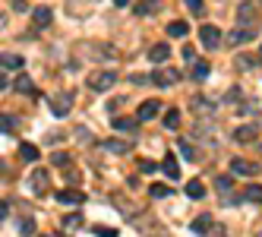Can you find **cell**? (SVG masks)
<instances>
[{"label": "cell", "mask_w": 262, "mask_h": 237, "mask_svg": "<svg viewBox=\"0 0 262 237\" xmlns=\"http://www.w3.org/2000/svg\"><path fill=\"white\" fill-rule=\"evenodd\" d=\"M114 82H117V73L114 70H95L89 76V89H95V92H107Z\"/></svg>", "instance_id": "1"}, {"label": "cell", "mask_w": 262, "mask_h": 237, "mask_svg": "<svg viewBox=\"0 0 262 237\" xmlns=\"http://www.w3.org/2000/svg\"><path fill=\"white\" fill-rule=\"evenodd\" d=\"M70 107H73V95H70V92L51 95V111L57 114V117H67V114H70Z\"/></svg>", "instance_id": "2"}, {"label": "cell", "mask_w": 262, "mask_h": 237, "mask_svg": "<svg viewBox=\"0 0 262 237\" xmlns=\"http://www.w3.org/2000/svg\"><path fill=\"white\" fill-rule=\"evenodd\" d=\"M48 184H51V177H48V171H41V168H35V171H32V177H29V187H32V193H35V196H41V193H48Z\"/></svg>", "instance_id": "3"}, {"label": "cell", "mask_w": 262, "mask_h": 237, "mask_svg": "<svg viewBox=\"0 0 262 237\" xmlns=\"http://www.w3.org/2000/svg\"><path fill=\"white\" fill-rule=\"evenodd\" d=\"M231 171L240 177H253V174H259V165L250 158H231Z\"/></svg>", "instance_id": "4"}, {"label": "cell", "mask_w": 262, "mask_h": 237, "mask_svg": "<svg viewBox=\"0 0 262 237\" xmlns=\"http://www.w3.org/2000/svg\"><path fill=\"white\" fill-rule=\"evenodd\" d=\"M180 76H183L180 70H155L152 73V82L155 85H174V82H180Z\"/></svg>", "instance_id": "5"}, {"label": "cell", "mask_w": 262, "mask_h": 237, "mask_svg": "<svg viewBox=\"0 0 262 237\" xmlns=\"http://www.w3.org/2000/svg\"><path fill=\"white\" fill-rule=\"evenodd\" d=\"M199 41H202L205 48H221V32H218L215 26H202V29H199Z\"/></svg>", "instance_id": "6"}, {"label": "cell", "mask_w": 262, "mask_h": 237, "mask_svg": "<svg viewBox=\"0 0 262 237\" xmlns=\"http://www.w3.org/2000/svg\"><path fill=\"white\" fill-rule=\"evenodd\" d=\"M234 139L237 142H256L259 139V123H243V126H237Z\"/></svg>", "instance_id": "7"}, {"label": "cell", "mask_w": 262, "mask_h": 237, "mask_svg": "<svg viewBox=\"0 0 262 237\" xmlns=\"http://www.w3.org/2000/svg\"><path fill=\"white\" fill-rule=\"evenodd\" d=\"M190 107H193V111H196V114H199L202 120L215 114V104H212V101H205L202 95H193V101H190Z\"/></svg>", "instance_id": "8"}, {"label": "cell", "mask_w": 262, "mask_h": 237, "mask_svg": "<svg viewBox=\"0 0 262 237\" xmlns=\"http://www.w3.org/2000/svg\"><path fill=\"white\" fill-rule=\"evenodd\" d=\"M57 199H60V203H67V206H82L85 203V196H82V190H60L57 193Z\"/></svg>", "instance_id": "9"}, {"label": "cell", "mask_w": 262, "mask_h": 237, "mask_svg": "<svg viewBox=\"0 0 262 237\" xmlns=\"http://www.w3.org/2000/svg\"><path fill=\"white\" fill-rule=\"evenodd\" d=\"M155 114H158V101H152V98H148V101H142V104H139L136 120H152Z\"/></svg>", "instance_id": "10"}, {"label": "cell", "mask_w": 262, "mask_h": 237, "mask_svg": "<svg viewBox=\"0 0 262 237\" xmlns=\"http://www.w3.org/2000/svg\"><path fill=\"white\" fill-rule=\"evenodd\" d=\"M237 16H240L237 23H243V26H250V29H256V10H253V4H243V7L237 10Z\"/></svg>", "instance_id": "11"}, {"label": "cell", "mask_w": 262, "mask_h": 237, "mask_svg": "<svg viewBox=\"0 0 262 237\" xmlns=\"http://www.w3.org/2000/svg\"><path fill=\"white\" fill-rule=\"evenodd\" d=\"M256 32H259V29H234L228 38H231V45H240V41H253Z\"/></svg>", "instance_id": "12"}, {"label": "cell", "mask_w": 262, "mask_h": 237, "mask_svg": "<svg viewBox=\"0 0 262 237\" xmlns=\"http://www.w3.org/2000/svg\"><path fill=\"white\" fill-rule=\"evenodd\" d=\"M158 7H161L158 0H139V4L133 7V13L136 16H152V13H158Z\"/></svg>", "instance_id": "13"}, {"label": "cell", "mask_w": 262, "mask_h": 237, "mask_svg": "<svg viewBox=\"0 0 262 237\" xmlns=\"http://www.w3.org/2000/svg\"><path fill=\"white\" fill-rule=\"evenodd\" d=\"M167 57H171V48H167V45H155L152 51H148V60H152V63H164Z\"/></svg>", "instance_id": "14"}, {"label": "cell", "mask_w": 262, "mask_h": 237, "mask_svg": "<svg viewBox=\"0 0 262 237\" xmlns=\"http://www.w3.org/2000/svg\"><path fill=\"white\" fill-rule=\"evenodd\" d=\"M161 171L171 177V180H177L180 177V168H177V158L174 155H164V161H161Z\"/></svg>", "instance_id": "15"}, {"label": "cell", "mask_w": 262, "mask_h": 237, "mask_svg": "<svg viewBox=\"0 0 262 237\" xmlns=\"http://www.w3.org/2000/svg\"><path fill=\"white\" fill-rule=\"evenodd\" d=\"M164 126L167 130H180V107H167L164 111Z\"/></svg>", "instance_id": "16"}, {"label": "cell", "mask_w": 262, "mask_h": 237, "mask_svg": "<svg viewBox=\"0 0 262 237\" xmlns=\"http://www.w3.org/2000/svg\"><path fill=\"white\" fill-rule=\"evenodd\" d=\"M212 225H215V218H212V215H199L196 222H193V231H196V234H209Z\"/></svg>", "instance_id": "17"}, {"label": "cell", "mask_w": 262, "mask_h": 237, "mask_svg": "<svg viewBox=\"0 0 262 237\" xmlns=\"http://www.w3.org/2000/svg\"><path fill=\"white\" fill-rule=\"evenodd\" d=\"M19 155H23L26 161H38V158H41L38 145H32V142H23V145H19Z\"/></svg>", "instance_id": "18"}, {"label": "cell", "mask_w": 262, "mask_h": 237, "mask_svg": "<svg viewBox=\"0 0 262 237\" xmlns=\"http://www.w3.org/2000/svg\"><path fill=\"white\" fill-rule=\"evenodd\" d=\"M32 19H35V26H41V29L51 26V10H48V7H38V10L32 13Z\"/></svg>", "instance_id": "19"}, {"label": "cell", "mask_w": 262, "mask_h": 237, "mask_svg": "<svg viewBox=\"0 0 262 237\" xmlns=\"http://www.w3.org/2000/svg\"><path fill=\"white\" fill-rule=\"evenodd\" d=\"M186 196H190V199H202V196H205L202 180H190V184H186Z\"/></svg>", "instance_id": "20"}, {"label": "cell", "mask_w": 262, "mask_h": 237, "mask_svg": "<svg viewBox=\"0 0 262 237\" xmlns=\"http://www.w3.org/2000/svg\"><path fill=\"white\" fill-rule=\"evenodd\" d=\"M209 73H212V67L205 63V60H196L193 63V79H209Z\"/></svg>", "instance_id": "21"}, {"label": "cell", "mask_w": 262, "mask_h": 237, "mask_svg": "<svg viewBox=\"0 0 262 237\" xmlns=\"http://www.w3.org/2000/svg\"><path fill=\"white\" fill-rule=\"evenodd\" d=\"M215 190H218L221 196H231V177H228V174L215 177Z\"/></svg>", "instance_id": "22"}, {"label": "cell", "mask_w": 262, "mask_h": 237, "mask_svg": "<svg viewBox=\"0 0 262 237\" xmlns=\"http://www.w3.org/2000/svg\"><path fill=\"white\" fill-rule=\"evenodd\" d=\"M186 32H190V26H186V23H180V19H177V23H171V26H167V35H174V38H183Z\"/></svg>", "instance_id": "23"}, {"label": "cell", "mask_w": 262, "mask_h": 237, "mask_svg": "<svg viewBox=\"0 0 262 237\" xmlns=\"http://www.w3.org/2000/svg\"><path fill=\"white\" fill-rule=\"evenodd\" d=\"M114 126H117V130H123V133H133V130H136V120H133V117H117Z\"/></svg>", "instance_id": "24"}, {"label": "cell", "mask_w": 262, "mask_h": 237, "mask_svg": "<svg viewBox=\"0 0 262 237\" xmlns=\"http://www.w3.org/2000/svg\"><path fill=\"white\" fill-rule=\"evenodd\" d=\"M177 152H180L186 161H196V152H193V145H190V142H183V139H180V142H177Z\"/></svg>", "instance_id": "25"}, {"label": "cell", "mask_w": 262, "mask_h": 237, "mask_svg": "<svg viewBox=\"0 0 262 237\" xmlns=\"http://www.w3.org/2000/svg\"><path fill=\"white\" fill-rule=\"evenodd\" d=\"M148 196H155V199H164V196H171V187H167V184H152Z\"/></svg>", "instance_id": "26"}, {"label": "cell", "mask_w": 262, "mask_h": 237, "mask_svg": "<svg viewBox=\"0 0 262 237\" xmlns=\"http://www.w3.org/2000/svg\"><path fill=\"white\" fill-rule=\"evenodd\" d=\"M16 92H35V85H32V79L26 76V73H23L19 79H16Z\"/></svg>", "instance_id": "27"}, {"label": "cell", "mask_w": 262, "mask_h": 237, "mask_svg": "<svg viewBox=\"0 0 262 237\" xmlns=\"http://www.w3.org/2000/svg\"><path fill=\"white\" fill-rule=\"evenodd\" d=\"M104 149H111L114 155H123V152H126V142H120V139H107V142H104Z\"/></svg>", "instance_id": "28"}, {"label": "cell", "mask_w": 262, "mask_h": 237, "mask_svg": "<svg viewBox=\"0 0 262 237\" xmlns=\"http://www.w3.org/2000/svg\"><path fill=\"white\" fill-rule=\"evenodd\" d=\"M79 222H82L79 215H67V218H63V231H67V234H73V231L79 228Z\"/></svg>", "instance_id": "29"}, {"label": "cell", "mask_w": 262, "mask_h": 237, "mask_svg": "<svg viewBox=\"0 0 262 237\" xmlns=\"http://www.w3.org/2000/svg\"><path fill=\"white\" fill-rule=\"evenodd\" d=\"M0 63H4V70H7V67H16V70H19V67H23V57H16V54H4V60H0Z\"/></svg>", "instance_id": "30"}, {"label": "cell", "mask_w": 262, "mask_h": 237, "mask_svg": "<svg viewBox=\"0 0 262 237\" xmlns=\"http://www.w3.org/2000/svg\"><path fill=\"white\" fill-rule=\"evenodd\" d=\"M243 196H247V199H253V203H262V187H247V193H243Z\"/></svg>", "instance_id": "31"}, {"label": "cell", "mask_w": 262, "mask_h": 237, "mask_svg": "<svg viewBox=\"0 0 262 237\" xmlns=\"http://www.w3.org/2000/svg\"><path fill=\"white\" fill-rule=\"evenodd\" d=\"M0 130H4V133H13V130H16V117H7V114H4V117H0Z\"/></svg>", "instance_id": "32"}, {"label": "cell", "mask_w": 262, "mask_h": 237, "mask_svg": "<svg viewBox=\"0 0 262 237\" xmlns=\"http://www.w3.org/2000/svg\"><path fill=\"white\" fill-rule=\"evenodd\" d=\"M234 63H237L240 70H250V67H253L256 60H253V57H247V54H237V57H234Z\"/></svg>", "instance_id": "33"}, {"label": "cell", "mask_w": 262, "mask_h": 237, "mask_svg": "<svg viewBox=\"0 0 262 237\" xmlns=\"http://www.w3.org/2000/svg\"><path fill=\"white\" fill-rule=\"evenodd\" d=\"M19 231H23L26 237H29V234H35V222H32V218H26V222L19 225Z\"/></svg>", "instance_id": "34"}, {"label": "cell", "mask_w": 262, "mask_h": 237, "mask_svg": "<svg viewBox=\"0 0 262 237\" xmlns=\"http://www.w3.org/2000/svg\"><path fill=\"white\" fill-rule=\"evenodd\" d=\"M209 237H228V231H224V225H212V231H209Z\"/></svg>", "instance_id": "35"}, {"label": "cell", "mask_w": 262, "mask_h": 237, "mask_svg": "<svg viewBox=\"0 0 262 237\" xmlns=\"http://www.w3.org/2000/svg\"><path fill=\"white\" fill-rule=\"evenodd\" d=\"M224 101H228V104H237V101H240V89H231V92L224 95Z\"/></svg>", "instance_id": "36"}, {"label": "cell", "mask_w": 262, "mask_h": 237, "mask_svg": "<svg viewBox=\"0 0 262 237\" xmlns=\"http://www.w3.org/2000/svg\"><path fill=\"white\" fill-rule=\"evenodd\" d=\"M95 234H98V237H117L114 228H95Z\"/></svg>", "instance_id": "37"}, {"label": "cell", "mask_w": 262, "mask_h": 237, "mask_svg": "<svg viewBox=\"0 0 262 237\" xmlns=\"http://www.w3.org/2000/svg\"><path fill=\"white\" fill-rule=\"evenodd\" d=\"M186 7H190L193 13H199V10H202V0H186Z\"/></svg>", "instance_id": "38"}, {"label": "cell", "mask_w": 262, "mask_h": 237, "mask_svg": "<svg viewBox=\"0 0 262 237\" xmlns=\"http://www.w3.org/2000/svg\"><path fill=\"white\" fill-rule=\"evenodd\" d=\"M180 54H183V60H193V48H190V45H183V51H180Z\"/></svg>", "instance_id": "39"}, {"label": "cell", "mask_w": 262, "mask_h": 237, "mask_svg": "<svg viewBox=\"0 0 262 237\" xmlns=\"http://www.w3.org/2000/svg\"><path fill=\"white\" fill-rule=\"evenodd\" d=\"M7 215H10V206H7V199H4V203H0V218L7 222Z\"/></svg>", "instance_id": "40"}, {"label": "cell", "mask_w": 262, "mask_h": 237, "mask_svg": "<svg viewBox=\"0 0 262 237\" xmlns=\"http://www.w3.org/2000/svg\"><path fill=\"white\" fill-rule=\"evenodd\" d=\"M114 4H117V7H126V4H129V0H114Z\"/></svg>", "instance_id": "41"}, {"label": "cell", "mask_w": 262, "mask_h": 237, "mask_svg": "<svg viewBox=\"0 0 262 237\" xmlns=\"http://www.w3.org/2000/svg\"><path fill=\"white\" fill-rule=\"evenodd\" d=\"M259 57H262V48H259Z\"/></svg>", "instance_id": "42"}, {"label": "cell", "mask_w": 262, "mask_h": 237, "mask_svg": "<svg viewBox=\"0 0 262 237\" xmlns=\"http://www.w3.org/2000/svg\"><path fill=\"white\" fill-rule=\"evenodd\" d=\"M48 237H51V234H48Z\"/></svg>", "instance_id": "43"}]
</instances>
